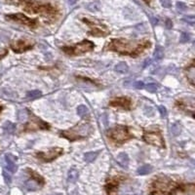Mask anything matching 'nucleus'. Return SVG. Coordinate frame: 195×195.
Returning <instances> with one entry per match:
<instances>
[{
  "mask_svg": "<svg viewBox=\"0 0 195 195\" xmlns=\"http://www.w3.org/2000/svg\"><path fill=\"white\" fill-rule=\"evenodd\" d=\"M109 137L111 139L117 142V143H122L125 141H127L128 139H130V134L128 129L124 127V126H117V127L113 128L110 132H109Z\"/></svg>",
  "mask_w": 195,
  "mask_h": 195,
  "instance_id": "20e7f679",
  "label": "nucleus"
},
{
  "mask_svg": "<svg viewBox=\"0 0 195 195\" xmlns=\"http://www.w3.org/2000/svg\"><path fill=\"white\" fill-rule=\"evenodd\" d=\"M27 117H28V114H27V110L26 109H22L18 112V120L20 122L24 123L26 122L27 120Z\"/></svg>",
  "mask_w": 195,
  "mask_h": 195,
  "instance_id": "b1692460",
  "label": "nucleus"
},
{
  "mask_svg": "<svg viewBox=\"0 0 195 195\" xmlns=\"http://www.w3.org/2000/svg\"><path fill=\"white\" fill-rule=\"evenodd\" d=\"M43 181H40V180H30L27 181L26 182V188L27 189V190L30 191H35V190H38V189L41 187V185L40 183H42Z\"/></svg>",
  "mask_w": 195,
  "mask_h": 195,
  "instance_id": "9b49d317",
  "label": "nucleus"
},
{
  "mask_svg": "<svg viewBox=\"0 0 195 195\" xmlns=\"http://www.w3.org/2000/svg\"><path fill=\"white\" fill-rule=\"evenodd\" d=\"M2 110V107H1V105H0V111H1Z\"/></svg>",
  "mask_w": 195,
  "mask_h": 195,
  "instance_id": "58836bf2",
  "label": "nucleus"
},
{
  "mask_svg": "<svg viewBox=\"0 0 195 195\" xmlns=\"http://www.w3.org/2000/svg\"><path fill=\"white\" fill-rule=\"evenodd\" d=\"M5 159H6V162H7V169L11 173H15L17 171V165L15 164L13 156L8 154V155H6V157H5Z\"/></svg>",
  "mask_w": 195,
  "mask_h": 195,
  "instance_id": "ddd939ff",
  "label": "nucleus"
},
{
  "mask_svg": "<svg viewBox=\"0 0 195 195\" xmlns=\"http://www.w3.org/2000/svg\"><path fill=\"white\" fill-rule=\"evenodd\" d=\"M3 130H4V133L6 134H13L16 130V125L12 122L7 121L3 125Z\"/></svg>",
  "mask_w": 195,
  "mask_h": 195,
  "instance_id": "2eb2a0df",
  "label": "nucleus"
},
{
  "mask_svg": "<svg viewBox=\"0 0 195 195\" xmlns=\"http://www.w3.org/2000/svg\"><path fill=\"white\" fill-rule=\"evenodd\" d=\"M165 25H166V28H168V30H171L172 26H173V24H172V21L170 19H167L165 22Z\"/></svg>",
  "mask_w": 195,
  "mask_h": 195,
  "instance_id": "473e14b6",
  "label": "nucleus"
},
{
  "mask_svg": "<svg viewBox=\"0 0 195 195\" xmlns=\"http://www.w3.org/2000/svg\"><path fill=\"white\" fill-rule=\"evenodd\" d=\"M51 195H58V194H51Z\"/></svg>",
  "mask_w": 195,
  "mask_h": 195,
  "instance_id": "ea45409f",
  "label": "nucleus"
},
{
  "mask_svg": "<svg viewBox=\"0 0 195 195\" xmlns=\"http://www.w3.org/2000/svg\"><path fill=\"white\" fill-rule=\"evenodd\" d=\"M134 87H135L136 89L141 90V89L145 88V83H143L142 81H137V82H135V83H134Z\"/></svg>",
  "mask_w": 195,
  "mask_h": 195,
  "instance_id": "cd10ccee",
  "label": "nucleus"
},
{
  "mask_svg": "<svg viewBox=\"0 0 195 195\" xmlns=\"http://www.w3.org/2000/svg\"><path fill=\"white\" fill-rule=\"evenodd\" d=\"M67 179L70 182H75L78 179V171L76 169H70V172H68V175H67Z\"/></svg>",
  "mask_w": 195,
  "mask_h": 195,
  "instance_id": "f3484780",
  "label": "nucleus"
},
{
  "mask_svg": "<svg viewBox=\"0 0 195 195\" xmlns=\"http://www.w3.org/2000/svg\"><path fill=\"white\" fill-rule=\"evenodd\" d=\"M151 171H152V166H150V165H143V166H141V167H140L139 169H137V174L141 175V176H143V175L149 174Z\"/></svg>",
  "mask_w": 195,
  "mask_h": 195,
  "instance_id": "6ab92c4d",
  "label": "nucleus"
},
{
  "mask_svg": "<svg viewBox=\"0 0 195 195\" xmlns=\"http://www.w3.org/2000/svg\"><path fill=\"white\" fill-rule=\"evenodd\" d=\"M77 113H78V115L80 117L85 118V117H87L89 115V110H88V108L86 107L85 105H79L77 107Z\"/></svg>",
  "mask_w": 195,
  "mask_h": 195,
  "instance_id": "412c9836",
  "label": "nucleus"
},
{
  "mask_svg": "<svg viewBox=\"0 0 195 195\" xmlns=\"http://www.w3.org/2000/svg\"><path fill=\"white\" fill-rule=\"evenodd\" d=\"M116 159H117L118 163L121 165L122 167H124V168L127 167L128 164H129V156L125 152L119 153L118 155H117V157H116Z\"/></svg>",
  "mask_w": 195,
  "mask_h": 195,
  "instance_id": "f8f14e48",
  "label": "nucleus"
},
{
  "mask_svg": "<svg viewBox=\"0 0 195 195\" xmlns=\"http://www.w3.org/2000/svg\"><path fill=\"white\" fill-rule=\"evenodd\" d=\"M154 59H155L156 61H159V60H162L163 57H164V50L162 47H160V46H157V47L155 48V51H154Z\"/></svg>",
  "mask_w": 195,
  "mask_h": 195,
  "instance_id": "4be33fe9",
  "label": "nucleus"
},
{
  "mask_svg": "<svg viewBox=\"0 0 195 195\" xmlns=\"http://www.w3.org/2000/svg\"><path fill=\"white\" fill-rule=\"evenodd\" d=\"M158 109H159V112H160V114H161L162 117H166V116H167V109H166L165 106L160 105L158 107Z\"/></svg>",
  "mask_w": 195,
  "mask_h": 195,
  "instance_id": "c85d7f7f",
  "label": "nucleus"
},
{
  "mask_svg": "<svg viewBox=\"0 0 195 195\" xmlns=\"http://www.w3.org/2000/svg\"><path fill=\"white\" fill-rule=\"evenodd\" d=\"M189 39H190V35H189V34L186 33V32H183V33H181V35L180 41L181 43H186V42L189 41Z\"/></svg>",
  "mask_w": 195,
  "mask_h": 195,
  "instance_id": "bb28decb",
  "label": "nucleus"
},
{
  "mask_svg": "<svg viewBox=\"0 0 195 195\" xmlns=\"http://www.w3.org/2000/svg\"><path fill=\"white\" fill-rule=\"evenodd\" d=\"M193 44H194V46H195V41H194V42H193Z\"/></svg>",
  "mask_w": 195,
  "mask_h": 195,
  "instance_id": "a19ab883",
  "label": "nucleus"
},
{
  "mask_svg": "<svg viewBox=\"0 0 195 195\" xmlns=\"http://www.w3.org/2000/svg\"><path fill=\"white\" fill-rule=\"evenodd\" d=\"M185 74L189 81L195 84V66H191L187 67L185 70Z\"/></svg>",
  "mask_w": 195,
  "mask_h": 195,
  "instance_id": "4468645a",
  "label": "nucleus"
},
{
  "mask_svg": "<svg viewBox=\"0 0 195 195\" xmlns=\"http://www.w3.org/2000/svg\"><path fill=\"white\" fill-rule=\"evenodd\" d=\"M177 8L180 11H185L186 10V5L183 2H177Z\"/></svg>",
  "mask_w": 195,
  "mask_h": 195,
  "instance_id": "7c9ffc66",
  "label": "nucleus"
},
{
  "mask_svg": "<svg viewBox=\"0 0 195 195\" xmlns=\"http://www.w3.org/2000/svg\"><path fill=\"white\" fill-rule=\"evenodd\" d=\"M171 132H172V134H173L174 136H179L181 134V127L180 123H175V124L172 125Z\"/></svg>",
  "mask_w": 195,
  "mask_h": 195,
  "instance_id": "393cba45",
  "label": "nucleus"
},
{
  "mask_svg": "<svg viewBox=\"0 0 195 195\" xmlns=\"http://www.w3.org/2000/svg\"><path fill=\"white\" fill-rule=\"evenodd\" d=\"M151 22L153 26H156L158 24V20L156 18H151Z\"/></svg>",
  "mask_w": 195,
  "mask_h": 195,
  "instance_id": "c9c22d12",
  "label": "nucleus"
},
{
  "mask_svg": "<svg viewBox=\"0 0 195 195\" xmlns=\"http://www.w3.org/2000/svg\"><path fill=\"white\" fill-rule=\"evenodd\" d=\"M99 152H100V151H91V152L85 153V155H84L85 161H87V162H89V163L93 162L94 160L97 157V155H99Z\"/></svg>",
  "mask_w": 195,
  "mask_h": 195,
  "instance_id": "a211bd4d",
  "label": "nucleus"
},
{
  "mask_svg": "<svg viewBox=\"0 0 195 195\" xmlns=\"http://www.w3.org/2000/svg\"><path fill=\"white\" fill-rule=\"evenodd\" d=\"M150 64V59H146L145 60V64H143V68H145V67H146L148 65H149Z\"/></svg>",
  "mask_w": 195,
  "mask_h": 195,
  "instance_id": "f704fd0d",
  "label": "nucleus"
},
{
  "mask_svg": "<svg viewBox=\"0 0 195 195\" xmlns=\"http://www.w3.org/2000/svg\"><path fill=\"white\" fill-rule=\"evenodd\" d=\"M92 132H93V128L91 127V125L87 123H83V124H78L75 127L67 131H64L62 133V136L70 141H75L78 139L87 137Z\"/></svg>",
  "mask_w": 195,
  "mask_h": 195,
  "instance_id": "f03ea898",
  "label": "nucleus"
},
{
  "mask_svg": "<svg viewBox=\"0 0 195 195\" xmlns=\"http://www.w3.org/2000/svg\"><path fill=\"white\" fill-rule=\"evenodd\" d=\"M42 96L41 91L39 90H33V91H30L28 93L26 94V97L30 100H36L38 97H40Z\"/></svg>",
  "mask_w": 195,
  "mask_h": 195,
  "instance_id": "aec40b11",
  "label": "nucleus"
},
{
  "mask_svg": "<svg viewBox=\"0 0 195 195\" xmlns=\"http://www.w3.org/2000/svg\"><path fill=\"white\" fill-rule=\"evenodd\" d=\"M145 1L147 4H149V3H150V0H145Z\"/></svg>",
  "mask_w": 195,
  "mask_h": 195,
  "instance_id": "4c0bfd02",
  "label": "nucleus"
},
{
  "mask_svg": "<svg viewBox=\"0 0 195 195\" xmlns=\"http://www.w3.org/2000/svg\"><path fill=\"white\" fill-rule=\"evenodd\" d=\"M149 46L148 42H137V41H127V40L122 39H114L110 42V49L116 51L121 54H128V55H137L141 53L143 49L147 48Z\"/></svg>",
  "mask_w": 195,
  "mask_h": 195,
  "instance_id": "f257e3e1",
  "label": "nucleus"
},
{
  "mask_svg": "<svg viewBox=\"0 0 195 195\" xmlns=\"http://www.w3.org/2000/svg\"><path fill=\"white\" fill-rule=\"evenodd\" d=\"M153 113H154V111H153V108H151V107H145V114L146 115H153Z\"/></svg>",
  "mask_w": 195,
  "mask_h": 195,
  "instance_id": "72a5a7b5",
  "label": "nucleus"
},
{
  "mask_svg": "<svg viewBox=\"0 0 195 195\" xmlns=\"http://www.w3.org/2000/svg\"><path fill=\"white\" fill-rule=\"evenodd\" d=\"M3 177H4L5 182H6V183H10V182H11V177H10V175H8L5 171L3 172Z\"/></svg>",
  "mask_w": 195,
  "mask_h": 195,
  "instance_id": "2f4dec72",
  "label": "nucleus"
},
{
  "mask_svg": "<svg viewBox=\"0 0 195 195\" xmlns=\"http://www.w3.org/2000/svg\"><path fill=\"white\" fill-rule=\"evenodd\" d=\"M145 88L148 92H150V93H154V92L157 91V86H156L155 84H153V83L147 84Z\"/></svg>",
  "mask_w": 195,
  "mask_h": 195,
  "instance_id": "a878e982",
  "label": "nucleus"
},
{
  "mask_svg": "<svg viewBox=\"0 0 195 195\" xmlns=\"http://www.w3.org/2000/svg\"><path fill=\"white\" fill-rule=\"evenodd\" d=\"M129 67L127 66V64L126 62H119V64H117L115 66H114V70H115L116 72H119V73H126L128 71Z\"/></svg>",
  "mask_w": 195,
  "mask_h": 195,
  "instance_id": "dca6fc26",
  "label": "nucleus"
},
{
  "mask_svg": "<svg viewBox=\"0 0 195 195\" xmlns=\"http://www.w3.org/2000/svg\"><path fill=\"white\" fill-rule=\"evenodd\" d=\"M181 105L185 110L192 113L195 116V99H185V100H182Z\"/></svg>",
  "mask_w": 195,
  "mask_h": 195,
  "instance_id": "1a4fd4ad",
  "label": "nucleus"
},
{
  "mask_svg": "<svg viewBox=\"0 0 195 195\" xmlns=\"http://www.w3.org/2000/svg\"><path fill=\"white\" fill-rule=\"evenodd\" d=\"M110 105H114V106H121L123 108H130L131 105V101L130 100H128L127 97H119V99L114 100L113 101L110 102Z\"/></svg>",
  "mask_w": 195,
  "mask_h": 195,
  "instance_id": "9d476101",
  "label": "nucleus"
},
{
  "mask_svg": "<svg viewBox=\"0 0 195 195\" xmlns=\"http://www.w3.org/2000/svg\"><path fill=\"white\" fill-rule=\"evenodd\" d=\"M62 152V149L61 147H54L51 150L47 151V152H38L37 156L39 158H41L44 161H52L55 158H57L58 156H60Z\"/></svg>",
  "mask_w": 195,
  "mask_h": 195,
  "instance_id": "423d86ee",
  "label": "nucleus"
},
{
  "mask_svg": "<svg viewBox=\"0 0 195 195\" xmlns=\"http://www.w3.org/2000/svg\"><path fill=\"white\" fill-rule=\"evenodd\" d=\"M94 48V44L91 41H85L81 42V43H77L76 45L72 46V47H64L62 50L68 55H73V56H77L80 54H84L86 52H89V51L93 50Z\"/></svg>",
  "mask_w": 195,
  "mask_h": 195,
  "instance_id": "7ed1b4c3",
  "label": "nucleus"
},
{
  "mask_svg": "<svg viewBox=\"0 0 195 195\" xmlns=\"http://www.w3.org/2000/svg\"><path fill=\"white\" fill-rule=\"evenodd\" d=\"M67 1H68V3H70V5H73V4H75L78 1V0H67Z\"/></svg>",
  "mask_w": 195,
  "mask_h": 195,
  "instance_id": "e433bc0d",
  "label": "nucleus"
},
{
  "mask_svg": "<svg viewBox=\"0 0 195 195\" xmlns=\"http://www.w3.org/2000/svg\"><path fill=\"white\" fill-rule=\"evenodd\" d=\"M6 19L13 20L15 22H20V24L26 25V26H30V27H33L34 26H35V22H34L33 20H30V19L26 18V17L25 15H22V14L9 15V16H6Z\"/></svg>",
  "mask_w": 195,
  "mask_h": 195,
  "instance_id": "0eeeda50",
  "label": "nucleus"
},
{
  "mask_svg": "<svg viewBox=\"0 0 195 195\" xmlns=\"http://www.w3.org/2000/svg\"><path fill=\"white\" fill-rule=\"evenodd\" d=\"M11 47H12V49L16 53H22V52H25V51L30 49L32 47V44L28 43L26 41H24V40H20V41L13 43L11 45Z\"/></svg>",
  "mask_w": 195,
  "mask_h": 195,
  "instance_id": "6e6552de",
  "label": "nucleus"
},
{
  "mask_svg": "<svg viewBox=\"0 0 195 195\" xmlns=\"http://www.w3.org/2000/svg\"><path fill=\"white\" fill-rule=\"evenodd\" d=\"M87 9L91 12H96V11H99L101 9V3L99 1H94L91 2L87 5Z\"/></svg>",
  "mask_w": 195,
  "mask_h": 195,
  "instance_id": "5701e85b",
  "label": "nucleus"
},
{
  "mask_svg": "<svg viewBox=\"0 0 195 195\" xmlns=\"http://www.w3.org/2000/svg\"><path fill=\"white\" fill-rule=\"evenodd\" d=\"M160 3H161V5L165 8H170L172 6L171 0H160Z\"/></svg>",
  "mask_w": 195,
  "mask_h": 195,
  "instance_id": "c756f323",
  "label": "nucleus"
},
{
  "mask_svg": "<svg viewBox=\"0 0 195 195\" xmlns=\"http://www.w3.org/2000/svg\"><path fill=\"white\" fill-rule=\"evenodd\" d=\"M145 141L149 143V145L159 146V147H164V141L161 134L158 132H146L143 136Z\"/></svg>",
  "mask_w": 195,
  "mask_h": 195,
  "instance_id": "39448f33",
  "label": "nucleus"
}]
</instances>
